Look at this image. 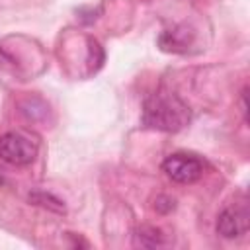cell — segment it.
Segmentation results:
<instances>
[{
	"label": "cell",
	"mask_w": 250,
	"mask_h": 250,
	"mask_svg": "<svg viewBox=\"0 0 250 250\" xmlns=\"http://www.w3.org/2000/svg\"><path fill=\"white\" fill-rule=\"evenodd\" d=\"M141 119L143 125L148 129L176 133L189 123L191 109L176 92L156 90L145 100Z\"/></svg>",
	"instance_id": "1"
},
{
	"label": "cell",
	"mask_w": 250,
	"mask_h": 250,
	"mask_svg": "<svg viewBox=\"0 0 250 250\" xmlns=\"http://www.w3.org/2000/svg\"><path fill=\"white\" fill-rule=\"evenodd\" d=\"M35 156H37V145L25 135L6 133L0 137V160L14 166H25L33 162Z\"/></svg>",
	"instance_id": "2"
},
{
	"label": "cell",
	"mask_w": 250,
	"mask_h": 250,
	"mask_svg": "<svg viewBox=\"0 0 250 250\" xmlns=\"http://www.w3.org/2000/svg\"><path fill=\"white\" fill-rule=\"evenodd\" d=\"M162 170L170 180L178 184H193L203 176V162L193 154L176 152L166 156V160L162 162Z\"/></svg>",
	"instance_id": "3"
},
{
	"label": "cell",
	"mask_w": 250,
	"mask_h": 250,
	"mask_svg": "<svg viewBox=\"0 0 250 250\" xmlns=\"http://www.w3.org/2000/svg\"><path fill=\"white\" fill-rule=\"evenodd\" d=\"M248 230V211L246 207H227L217 219V232L225 238L242 236Z\"/></svg>",
	"instance_id": "4"
},
{
	"label": "cell",
	"mask_w": 250,
	"mask_h": 250,
	"mask_svg": "<svg viewBox=\"0 0 250 250\" xmlns=\"http://www.w3.org/2000/svg\"><path fill=\"white\" fill-rule=\"evenodd\" d=\"M133 242H135V246H141V248H156V246H162L166 240H164V234L160 229L141 227L133 232Z\"/></svg>",
	"instance_id": "5"
},
{
	"label": "cell",
	"mask_w": 250,
	"mask_h": 250,
	"mask_svg": "<svg viewBox=\"0 0 250 250\" xmlns=\"http://www.w3.org/2000/svg\"><path fill=\"white\" fill-rule=\"evenodd\" d=\"M189 43V37H188V31L186 27H176V29H170V31H164L162 37H160V45L162 49L166 51H184Z\"/></svg>",
	"instance_id": "6"
},
{
	"label": "cell",
	"mask_w": 250,
	"mask_h": 250,
	"mask_svg": "<svg viewBox=\"0 0 250 250\" xmlns=\"http://www.w3.org/2000/svg\"><path fill=\"white\" fill-rule=\"evenodd\" d=\"M29 199L33 201V203H37V205H43V207H47V209H51V211H57V213H64V205H62V201L61 199H57L55 195H51V193H31L29 195Z\"/></svg>",
	"instance_id": "7"
},
{
	"label": "cell",
	"mask_w": 250,
	"mask_h": 250,
	"mask_svg": "<svg viewBox=\"0 0 250 250\" xmlns=\"http://www.w3.org/2000/svg\"><path fill=\"white\" fill-rule=\"evenodd\" d=\"M0 184H2V178H0Z\"/></svg>",
	"instance_id": "8"
}]
</instances>
